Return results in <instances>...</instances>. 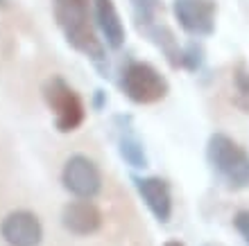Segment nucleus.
<instances>
[{"mask_svg":"<svg viewBox=\"0 0 249 246\" xmlns=\"http://www.w3.org/2000/svg\"><path fill=\"white\" fill-rule=\"evenodd\" d=\"M116 124H118V154L129 167L134 169H145L150 165L147 161V154H145V147L141 143L138 133L131 127V117L129 115H118L116 117Z\"/></svg>","mask_w":249,"mask_h":246,"instance_id":"nucleus-11","label":"nucleus"},{"mask_svg":"<svg viewBox=\"0 0 249 246\" xmlns=\"http://www.w3.org/2000/svg\"><path fill=\"white\" fill-rule=\"evenodd\" d=\"M93 20L98 32L102 34V43L111 50H120L124 46V25L113 0H93Z\"/></svg>","mask_w":249,"mask_h":246,"instance_id":"nucleus-10","label":"nucleus"},{"mask_svg":"<svg viewBox=\"0 0 249 246\" xmlns=\"http://www.w3.org/2000/svg\"><path fill=\"white\" fill-rule=\"evenodd\" d=\"M53 14L66 43L91 59L95 68L105 72L102 77H107V46L93 20V0H54Z\"/></svg>","mask_w":249,"mask_h":246,"instance_id":"nucleus-1","label":"nucleus"},{"mask_svg":"<svg viewBox=\"0 0 249 246\" xmlns=\"http://www.w3.org/2000/svg\"><path fill=\"white\" fill-rule=\"evenodd\" d=\"M138 197L143 199L159 224H168L172 217V190L170 183L161 176H131Z\"/></svg>","mask_w":249,"mask_h":246,"instance_id":"nucleus-8","label":"nucleus"},{"mask_svg":"<svg viewBox=\"0 0 249 246\" xmlns=\"http://www.w3.org/2000/svg\"><path fill=\"white\" fill-rule=\"evenodd\" d=\"M172 14L179 27L195 39L215 32L217 5L213 0H172Z\"/></svg>","mask_w":249,"mask_h":246,"instance_id":"nucleus-6","label":"nucleus"},{"mask_svg":"<svg viewBox=\"0 0 249 246\" xmlns=\"http://www.w3.org/2000/svg\"><path fill=\"white\" fill-rule=\"evenodd\" d=\"M107 104V93L105 91H95V95H93V106H95V111H102Z\"/></svg>","mask_w":249,"mask_h":246,"instance_id":"nucleus-16","label":"nucleus"},{"mask_svg":"<svg viewBox=\"0 0 249 246\" xmlns=\"http://www.w3.org/2000/svg\"><path fill=\"white\" fill-rule=\"evenodd\" d=\"M206 163L217 181L231 192L249 188V151L227 133H211Z\"/></svg>","mask_w":249,"mask_h":246,"instance_id":"nucleus-2","label":"nucleus"},{"mask_svg":"<svg viewBox=\"0 0 249 246\" xmlns=\"http://www.w3.org/2000/svg\"><path fill=\"white\" fill-rule=\"evenodd\" d=\"M204 57H206V52H204L202 43L190 41L188 46L181 48V68H186L190 72H197L204 66Z\"/></svg>","mask_w":249,"mask_h":246,"instance_id":"nucleus-14","label":"nucleus"},{"mask_svg":"<svg viewBox=\"0 0 249 246\" xmlns=\"http://www.w3.org/2000/svg\"><path fill=\"white\" fill-rule=\"evenodd\" d=\"M131 14H134V25L136 30L152 23H159V14L163 12L161 0H129Z\"/></svg>","mask_w":249,"mask_h":246,"instance_id":"nucleus-13","label":"nucleus"},{"mask_svg":"<svg viewBox=\"0 0 249 246\" xmlns=\"http://www.w3.org/2000/svg\"><path fill=\"white\" fill-rule=\"evenodd\" d=\"M120 91L134 104H157L168 98L170 82L147 61H129L120 72Z\"/></svg>","mask_w":249,"mask_h":246,"instance_id":"nucleus-4","label":"nucleus"},{"mask_svg":"<svg viewBox=\"0 0 249 246\" xmlns=\"http://www.w3.org/2000/svg\"><path fill=\"white\" fill-rule=\"evenodd\" d=\"M61 185L75 199L93 201L102 190V172L93 158L84 154H72L61 167Z\"/></svg>","mask_w":249,"mask_h":246,"instance_id":"nucleus-5","label":"nucleus"},{"mask_svg":"<svg viewBox=\"0 0 249 246\" xmlns=\"http://www.w3.org/2000/svg\"><path fill=\"white\" fill-rule=\"evenodd\" d=\"M0 237L7 246H39L43 240V226L30 210H12L0 221Z\"/></svg>","mask_w":249,"mask_h":246,"instance_id":"nucleus-7","label":"nucleus"},{"mask_svg":"<svg viewBox=\"0 0 249 246\" xmlns=\"http://www.w3.org/2000/svg\"><path fill=\"white\" fill-rule=\"evenodd\" d=\"M163 246H186V244L184 242H179V240H168Z\"/></svg>","mask_w":249,"mask_h":246,"instance_id":"nucleus-17","label":"nucleus"},{"mask_svg":"<svg viewBox=\"0 0 249 246\" xmlns=\"http://www.w3.org/2000/svg\"><path fill=\"white\" fill-rule=\"evenodd\" d=\"M231 86H233V104L245 115H249V66L238 61L231 70Z\"/></svg>","mask_w":249,"mask_h":246,"instance_id":"nucleus-12","label":"nucleus"},{"mask_svg":"<svg viewBox=\"0 0 249 246\" xmlns=\"http://www.w3.org/2000/svg\"><path fill=\"white\" fill-rule=\"evenodd\" d=\"M2 2H5V0H0V5H2Z\"/></svg>","mask_w":249,"mask_h":246,"instance_id":"nucleus-18","label":"nucleus"},{"mask_svg":"<svg viewBox=\"0 0 249 246\" xmlns=\"http://www.w3.org/2000/svg\"><path fill=\"white\" fill-rule=\"evenodd\" d=\"M43 102L48 109L54 113V127L61 133H71L79 129L86 117L84 99L79 98V93L66 82L61 75H50L41 86Z\"/></svg>","mask_w":249,"mask_h":246,"instance_id":"nucleus-3","label":"nucleus"},{"mask_svg":"<svg viewBox=\"0 0 249 246\" xmlns=\"http://www.w3.org/2000/svg\"><path fill=\"white\" fill-rule=\"evenodd\" d=\"M61 226L71 235L77 237H89V235L98 233L102 228V213L93 201L75 199L68 201L61 210Z\"/></svg>","mask_w":249,"mask_h":246,"instance_id":"nucleus-9","label":"nucleus"},{"mask_svg":"<svg viewBox=\"0 0 249 246\" xmlns=\"http://www.w3.org/2000/svg\"><path fill=\"white\" fill-rule=\"evenodd\" d=\"M233 226H236V230L245 240V244L249 246V210H240V213L233 217Z\"/></svg>","mask_w":249,"mask_h":246,"instance_id":"nucleus-15","label":"nucleus"}]
</instances>
